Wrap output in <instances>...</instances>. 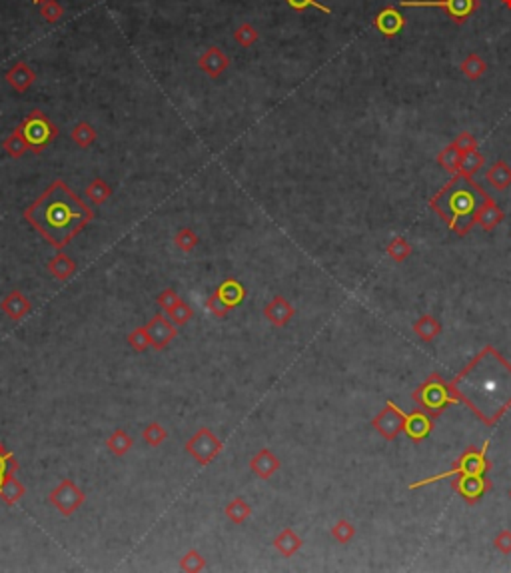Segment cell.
Listing matches in <instances>:
<instances>
[{
	"label": "cell",
	"instance_id": "e575fe53",
	"mask_svg": "<svg viewBox=\"0 0 511 573\" xmlns=\"http://www.w3.org/2000/svg\"><path fill=\"white\" fill-rule=\"evenodd\" d=\"M94 138H96V134L90 124L80 122L78 126L72 130V140L78 144V146H90V144L94 142Z\"/></svg>",
	"mask_w": 511,
	"mask_h": 573
},
{
	"label": "cell",
	"instance_id": "b9f144b4",
	"mask_svg": "<svg viewBox=\"0 0 511 573\" xmlns=\"http://www.w3.org/2000/svg\"><path fill=\"white\" fill-rule=\"evenodd\" d=\"M481 479L479 478H467L463 481V494L465 495H481Z\"/></svg>",
	"mask_w": 511,
	"mask_h": 573
},
{
	"label": "cell",
	"instance_id": "836d02e7",
	"mask_svg": "<svg viewBox=\"0 0 511 573\" xmlns=\"http://www.w3.org/2000/svg\"><path fill=\"white\" fill-rule=\"evenodd\" d=\"M206 308L210 310V314H212V316H216V318H226V316H228V312L232 310V308H230V306H228V304L224 302L222 298H220V294H218L216 290L208 296Z\"/></svg>",
	"mask_w": 511,
	"mask_h": 573
},
{
	"label": "cell",
	"instance_id": "bcb514c9",
	"mask_svg": "<svg viewBox=\"0 0 511 573\" xmlns=\"http://www.w3.org/2000/svg\"><path fill=\"white\" fill-rule=\"evenodd\" d=\"M510 497H511V490H510Z\"/></svg>",
	"mask_w": 511,
	"mask_h": 573
},
{
	"label": "cell",
	"instance_id": "3957f363",
	"mask_svg": "<svg viewBox=\"0 0 511 573\" xmlns=\"http://www.w3.org/2000/svg\"><path fill=\"white\" fill-rule=\"evenodd\" d=\"M401 8H439L444 10L451 22L465 24L469 16L479 8V0H401Z\"/></svg>",
	"mask_w": 511,
	"mask_h": 573
},
{
	"label": "cell",
	"instance_id": "484cf974",
	"mask_svg": "<svg viewBox=\"0 0 511 573\" xmlns=\"http://www.w3.org/2000/svg\"><path fill=\"white\" fill-rule=\"evenodd\" d=\"M166 316L174 322L176 326H186L192 318H194V310L188 302H184L182 298L166 312Z\"/></svg>",
	"mask_w": 511,
	"mask_h": 573
},
{
	"label": "cell",
	"instance_id": "d4e9b609",
	"mask_svg": "<svg viewBox=\"0 0 511 573\" xmlns=\"http://www.w3.org/2000/svg\"><path fill=\"white\" fill-rule=\"evenodd\" d=\"M166 438H168V431H166V428H164L162 424H158V422H150L142 431L144 444L150 447L162 446V444L166 442Z\"/></svg>",
	"mask_w": 511,
	"mask_h": 573
},
{
	"label": "cell",
	"instance_id": "277c9868",
	"mask_svg": "<svg viewBox=\"0 0 511 573\" xmlns=\"http://www.w3.org/2000/svg\"><path fill=\"white\" fill-rule=\"evenodd\" d=\"M222 440L210 430V428H200L192 435L190 440L186 442V454L190 456L192 460L200 465H210L214 462L220 451H222Z\"/></svg>",
	"mask_w": 511,
	"mask_h": 573
},
{
	"label": "cell",
	"instance_id": "30bf717a",
	"mask_svg": "<svg viewBox=\"0 0 511 573\" xmlns=\"http://www.w3.org/2000/svg\"><path fill=\"white\" fill-rule=\"evenodd\" d=\"M280 465H282L280 458L271 451L270 447L258 449L250 460V470L260 479H270L280 470Z\"/></svg>",
	"mask_w": 511,
	"mask_h": 573
},
{
	"label": "cell",
	"instance_id": "8fae6325",
	"mask_svg": "<svg viewBox=\"0 0 511 573\" xmlns=\"http://www.w3.org/2000/svg\"><path fill=\"white\" fill-rule=\"evenodd\" d=\"M0 310L6 318H10L12 322H20L24 316H28L32 310L31 300L20 292V290H12L4 296V300L0 302Z\"/></svg>",
	"mask_w": 511,
	"mask_h": 573
},
{
	"label": "cell",
	"instance_id": "6da1fadb",
	"mask_svg": "<svg viewBox=\"0 0 511 573\" xmlns=\"http://www.w3.org/2000/svg\"><path fill=\"white\" fill-rule=\"evenodd\" d=\"M24 218L52 248L62 250L92 222L94 212L62 180H54L24 210Z\"/></svg>",
	"mask_w": 511,
	"mask_h": 573
},
{
	"label": "cell",
	"instance_id": "9c48e42d",
	"mask_svg": "<svg viewBox=\"0 0 511 573\" xmlns=\"http://www.w3.org/2000/svg\"><path fill=\"white\" fill-rule=\"evenodd\" d=\"M264 316H266V319L270 322L271 326L286 328L287 324L292 322V318L296 316V308L284 296H274L270 302L266 304V308H264Z\"/></svg>",
	"mask_w": 511,
	"mask_h": 573
},
{
	"label": "cell",
	"instance_id": "ffe728a7",
	"mask_svg": "<svg viewBox=\"0 0 511 573\" xmlns=\"http://www.w3.org/2000/svg\"><path fill=\"white\" fill-rule=\"evenodd\" d=\"M460 70H462V74L465 76V78L479 80L483 74H485V72H487V63H485L479 54L471 52V54H467V56L462 60V64H460Z\"/></svg>",
	"mask_w": 511,
	"mask_h": 573
},
{
	"label": "cell",
	"instance_id": "7c38bea8",
	"mask_svg": "<svg viewBox=\"0 0 511 573\" xmlns=\"http://www.w3.org/2000/svg\"><path fill=\"white\" fill-rule=\"evenodd\" d=\"M481 196H483V204L478 208L474 224H479L485 232H492L495 226H499V224L503 222L505 214H503V210L497 206L489 196L483 194V190H481Z\"/></svg>",
	"mask_w": 511,
	"mask_h": 573
},
{
	"label": "cell",
	"instance_id": "60d3db41",
	"mask_svg": "<svg viewBox=\"0 0 511 573\" xmlns=\"http://www.w3.org/2000/svg\"><path fill=\"white\" fill-rule=\"evenodd\" d=\"M495 549L503 556H510L511 554V531L510 529H501L494 540Z\"/></svg>",
	"mask_w": 511,
	"mask_h": 573
},
{
	"label": "cell",
	"instance_id": "f6af8a7d",
	"mask_svg": "<svg viewBox=\"0 0 511 573\" xmlns=\"http://www.w3.org/2000/svg\"><path fill=\"white\" fill-rule=\"evenodd\" d=\"M32 2H36V4H40V2H44V0H32Z\"/></svg>",
	"mask_w": 511,
	"mask_h": 573
},
{
	"label": "cell",
	"instance_id": "5b68a950",
	"mask_svg": "<svg viewBox=\"0 0 511 573\" xmlns=\"http://www.w3.org/2000/svg\"><path fill=\"white\" fill-rule=\"evenodd\" d=\"M48 501L60 515L68 517L84 504V492L72 479H62L48 495Z\"/></svg>",
	"mask_w": 511,
	"mask_h": 573
},
{
	"label": "cell",
	"instance_id": "ba28073f",
	"mask_svg": "<svg viewBox=\"0 0 511 573\" xmlns=\"http://www.w3.org/2000/svg\"><path fill=\"white\" fill-rule=\"evenodd\" d=\"M374 26L385 38H394L405 28V16L401 15L396 6H385L374 18Z\"/></svg>",
	"mask_w": 511,
	"mask_h": 573
},
{
	"label": "cell",
	"instance_id": "cb8c5ba5",
	"mask_svg": "<svg viewBox=\"0 0 511 573\" xmlns=\"http://www.w3.org/2000/svg\"><path fill=\"white\" fill-rule=\"evenodd\" d=\"M385 252H387V256H389L396 264H401V262H405V260L412 256V244L405 238L398 236V238H394L387 244Z\"/></svg>",
	"mask_w": 511,
	"mask_h": 573
},
{
	"label": "cell",
	"instance_id": "d6a6232c",
	"mask_svg": "<svg viewBox=\"0 0 511 573\" xmlns=\"http://www.w3.org/2000/svg\"><path fill=\"white\" fill-rule=\"evenodd\" d=\"M428 430H430V424H428V420L421 414L405 417V431H408L412 438H417V440H419V438H424V435L428 433Z\"/></svg>",
	"mask_w": 511,
	"mask_h": 573
},
{
	"label": "cell",
	"instance_id": "d6986e66",
	"mask_svg": "<svg viewBox=\"0 0 511 573\" xmlns=\"http://www.w3.org/2000/svg\"><path fill=\"white\" fill-rule=\"evenodd\" d=\"M224 513H226V517L232 522V524H236V526H242L250 515H252V508H250V504L246 501V499H242V497H234L232 501H228L226 504V510H224Z\"/></svg>",
	"mask_w": 511,
	"mask_h": 573
},
{
	"label": "cell",
	"instance_id": "f1b7e54d",
	"mask_svg": "<svg viewBox=\"0 0 511 573\" xmlns=\"http://www.w3.org/2000/svg\"><path fill=\"white\" fill-rule=\"evenodd\" d=\"M86 196L94 202V204H104L112 196V188L100 178H96L94 182L86 188Z\"/></svg>",
	"mask_w": 511,
	"mask_h": 573
},
{
	"label": "cell",
	"instance_id": "4fadbf2b",
	"mask_svg": "<svg viewBox=\"0 0 511 573\" xmlns=\"http://www.w3.org/2000/svg\"><path fill=\"white\" fill-rule=\"evenodd\" d=\"M485 180L494 190L505 192L511 186V166L505 160H495L485 170Z\"/></svg>",
	"mask_w": 511,
	"mask_h": 573
},
{
	"label": "cell",
	"instance_id": "7bdbcfd3",
	"mask_svg": "<svg viewBox=\"0 0 511 573\" xmlns=\"http://www.w3.org/2000/svg\"><path fill=\"white\" fill-rule=\"evenodd\" d=\"M501 4H503L508 10H511V0H501Z\"/></svg>",
	"mask_w": 511,
	"mask_h": 573
},
{
	"label": "cell",
	"instance_id": "ac0fdd59",
	"mask_svg": "<svg viewBox=\"0 0 511 573\" xmlns=\"http://www.w3.org/2000/svg\"><path fill=\"white\" fill-rule=\"evenodd\" d=\"M132 446H134V440H132V435L126 430H114L108 435V440H106L108 451H110L112 456H116V458H124L128 451L132 449Z\"/></svg>",
	"mask_w": 511,
	"mask_h": 573
},
{
	"label": "cell",
	"instance_id": "2e32d148",
	"mask_svg": "<svg viewBox=\"0 0 511 573\" xmlns=\"http://www.w3.org/2000/svg\"><path fill=\"white\" fill-rule=\"evenodd\" d=\"M216 292L220 294V298H222L224 302L228 304L232 310L244 302V298H246V288H244V284H242L240 280H236V278H226L222 284L216 288Z\"/></svg>",
	"mask_w": 511,
	"mask_h": 573
},
{
	"label": "cell",
	"instance_id": "9a60e30c",
	"mask_svg": "<svg viewBox=\"0 0 511 573\" xmlns=\"http://www.w3.org/2000/svg\"><path fill=\"white\" fill-rule=\"evenodd\" d=\"M302 538H300L292 527H284V529L276 535V540H274V547H276L284 558L296 556V554L302 549Z\"/></svg>",
	"mask_w": 511,
	"mask_h": 573
},
{
	"label": "cell",
	"instance_id": "f35d334b",
	"mask_svg": "<svg viewBox=\"0 0 511 573\" xmlns=\"http://www.w3.org/2000/svg\"><path fill=\"white\" fill-rule=\"evenodd\" d=\"M453 146L462 152V156L465 152H471V150H478V140L471 132L463 130L462 134H458V138L453 140Z\"/></svg>",
	"mask_w": 511,
	"mask_h": 573
},
{
	"label": "cell",
	"instance_id": "83f0119b",
	"mask_svg": "<svg viewBox=\"0 0 511 573\" xmlns=\"http://www.w3.org/2000/svg\"><path fill=\"white\" fill-rule=\"evenodd\" d=\"M330 533H332V538H334L335 542L346 545V543H350L355 538V527L348 520H337L334 526H332V529H330Z\"/></svg>",
	"mask_w": 511,
	"mask_h": 573
},
{
	"label": "cell",
	"instance_id": "5bb4252c",
	"mask_svg": "<svg viewBox=\"0 0 511 573\" xmlns=\"http://www.w3.org/2000/svg\"><path fill=\"white\" fill-rule=\"evenodd\" d=\"M47 270L54 280H58V282H68V280L74 276V272H76V262H74L70 256L56 254L52 256L47 262Z\"/></svg>",
	"mask_w": 511,
	"mask_h": 573
},
{
	"label": "cell",
	"instance_id": "4dcf8cb0",
	"mask_svg": "<svg viewBox=\"0 0 511 573\" xmlns=\"http://www.w3.org/2000/svg\"><path fill=\"white\" fill-rule=\"evenodd\" d=\"M128 346L134 351H146L148 348H152L146 326H140V328H136V330H132V332L128 334Z\"/></svg>",
	"mask_w": 511,
	"mask_h": 573
},
{
	"label": "cell",
	"instance_id": "74e56055",
	"mask_svg": "<svg viewBox=\"0 0 511 573\" xmlns=\"http://www.w3.org/2000/svg\"><path fill=\"white\" fill-rule=\"evenodd\" d=\"M18 472V462L16 458L6 449V446L0 442V474H16Z\"/></svg>",
	"mask_w": 511,
	"mask_h": 573
},
{
	"label": "cell",
	"instance_id": "d590c367",
	"mask_svg": "<svg viewBox=\"0 0 511 573\" xmlns=\"http://www.w3.org/2000/svg\"><path fill=\"white\" fill-rule=\"evenodd\" d=\"M286 4L296 13H302L305 8H318L319 13H324V15H332V8L324 6L319 0H286Z\"/></svg>",
	"mask_w": 511,
	"mask_h": 573
},
{
	"label": "cell",
	"instance_id": "7a4b0ae2",
	"mask_svg": "<svg viewBox=\"0 0 511 573\" xmlns=\"http://www.w3.org/2000/svg\"><path fill=\"white\" fill-rule=\"evenodd\" d=\"M18 132L22 134V138L28 144V150H32V152L44 150L48 144L56 138V134H58L56 126L48 120L42 112L38 110L31 112L24 118V122L18 126Z\"/></svg>",
	"mask_w": 511,
	"mask_h": 573
},
{
	"label": "cell",
	"instance_id": "ee69618b",
	"mask_svg": "<svg viewBox=\"0 0 511 573\" xmlns=\"http://www.w3.org/2000/svg\"><path fill=\"white\" fill-rule=\"evenodd\" d=\"M6 476H8V474H0V485H2V479L6 478Z\"/></svg>",
	"mask_w": 511,
	"mask_h": 573
},
{
	"label": "cell",
	"instance_id": "52a82bcc",
	"mask_svg": "<svg viewBox=\"0 0 511 573\" xmlns=\"http://www.w3.org/2000/svg\"><path fill=\"white\" fill-rule=\"evenodd\" d=\"M371 424H374L376 431L382 435L383 440L392 442V440L398 438L399 431L405 430V415L389 404L383 412H380V414L374 417Z\"/></svg>",
	"mask_w": 511,
	"mask_h": 573
},
{
	"label": "cell",
	"instance_id": "f546056e",
	"mask_svg": "<svg viewBox=\"0 0 511 573\" xmlns=\"http://www.w3.org/2000/svg\"><path fill=\"white\" fill-rule=\"evenodd\" d=\"M174 242L182 252L190 254L192 250L200 244V238L196 236V232L192 228H182V230H178V234L174 236Z\"/></svg>",
	"mask_w": 511,
	"mask_h": 573
},
{
	"label": "cell",
	"instance_id": "7402d4cb",
	"mask_svg": "<svg viewBox=\"0 0 511 573\" xmlns=\"http://www.w3.org/2000/svg\"><path fill=\"white\" fill-rule=\"evenodd\" d=\"M414 332L415 335H419V340L431 342V340H435L437 335L442 334V324L433 316H421L419 319H415Z\"/></svg>",
	"mask_w": 511,
	"mask_h": 573
},
{
	"label": "cell",
	"instance_id": "44dd1931",
	"mask_svg": "<svg viewBox=\"0 0 511 573\" xmlns=\"http://www.w3.org/2000/svg\"><path fill=\"white\" fill-rule=\"evenodd\" d=\"M483 166H485V156H483L479 150H471V152H465V154L462 156L458 174L469 180V178H474V176L478 174Z\"/></svg>",
	"mask_w": 511,
	"mask_h": 573
},
{
	"label": "cell",
	"instance_id": "8d00e7d4",
	"mask_svg": "<svg viewBox=\"0 0 511 573\" xmlns=\"http://www.w3.org/2000/svg\"><path fill=\"white\" fill-rule=\"evenodd\" d=\"M8 80L15 84L18 90H24V88H28V86H31L32 74L26 66H16L15 70L8 74Z\"/></svg>",
	"mask_w": 511,
	"mask_h": 573
},
{
	"label": "cell",
	"instance_id": "e0dca14e",
	"mask_svg": "<svg viewBox=\"0 0 511 573\" xmlns=\"http://www.w3.org/2000/svg\"><path fill=\"white\" fill-rule=\"evenodd\" d=\"M26 494V488L15 478V474H8L6 478L2 479V485H0V499L6 504V506H15L18 504Z\"/></svg>",
	"mask_w": 511,
	"mask_h": 573
},
{
	"label": "cell",
	"instance_id": "ab89813d",
	"mask_svg": "<svg viewBox=\"0 0 511 573\" xmlns=\"http://www.w3.org/2000/svg\"><path fill=\"white\" fill-rule=\"evenodd\" d=\"M180 300V294L176 292L174 288H166V290H162L158 294V298H156V304L160 306V310L166 314L172 306H174L176 302Z\"/></svg>",
	"mask_w": 511,
	"mask_h": 573
},
{
	"label": "cell",
	"instance_id": "8992f818",
	"mask_svg": "<svg viewBox=\"0 0 511 573\" xmlns=\"http://www.w3.org/2000/svg\"><path fill=\"white\" fill-rule=\"evenodd\" d=\"M146 330H148V335H150V344H152V348L156 351H162L164 348H168L174 342L176 335H178L176 324L164 312H160L152 319H148Z\"/></svg>",
	"mask_w": 511,
	"mask_h": 573
},
{
	"label": "cell",
	"instance_id": "4316f807",
	"mask_svg": "<svg viewBox=\"0 0 511 573\" xmlns=\"http://www.w3.org/2000/svg\"><path fill=\"white\" fill-rule=\"evenodd\" d=\"M180 570H184V572L188 573L202 572V570H206V559H204V556L198 549H190L180 559Z\"/></svg>",
	"mask_w": 511,
	"mask_h": 573
},
{
	"label": "cell",
	"instance_id": "603a6c76",
	"mask_svg": "<svg viewBox=\"0 0 511 573\" xmlns=\"http://www.w3.org/2000/svg\"><path fill=\"white\" fill-rule=\"evenodd\" d=\"M460 162H462V152L453 146V142L447 144L446 148L437 154V164L444 168V170H447L449 174H458V170H460Z\"/></svg>",
	"mask_w": 511,
	"mask_h": 573
},
{
	"label": "cell",
	"instance_id": "1f68e13d",
	"mask_svg": "<svg viewBox=\"0 0 511 573\" xmlns=\"http://www.w3.org/2000/svg\"><path fill=\"white\" fill-rule=\"evenodd\" d=\"M4 150H6L12 158H20V156L28 150V144H26V140L22 138V134L18 132V128H16L15 132L6 138V142H4Z\"/></svg>",
	"mask_w": 511,
	"mask_h": 573
}]
</instances>
